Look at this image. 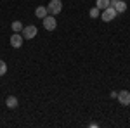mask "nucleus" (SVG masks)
Returning a JSON list of instances; mask_svg holds the SVG:
<instances>
[{
    "label": "nucleus",
    "mask_w": 130,
    "mask_h": 128,
    "mask_svg": "<svg viewBox=\"0 0 130 128\" xmlns=\"http://www.w3.org/2000/svg\"><path fill=\"white\" fill-rule=\"evenodd\" d=\"M37 33H38V28L35 26V24H28V26H23V31H21V35H23V38L24 40H31L37 36Z\"/></svg>",
    "instance_id": "nucleus-1"
},
{
    "label": "nucleus",
    "mask_w": 130,
    "mask_h": 128,
    "mask_svg": "<svg viewBox=\"0 0 130 128\" xmlns=\"http://www.w3.org/2000/svg\"><path fill=\"white\" fill-rule=\"evenodd\" d=\"M42 23H43V28L47 31H54L57 28V19H56V16H52V14L45 16V17L42 19Z\"/></svg>",
    "instance_id": "nucleus-2"
},
{
    "label": "nucleus",
    "mask_w": 130,
    "mask_h": 128,
    "mask_svg": "<svg viewBox=\"0 0 130 128\" xmlns=\"http://www.w3.org/2000/svg\"><path fill=\"white\" fill-rule=\"evenodd\" d=\"M116 14H118V12L115 10V7H111V5H109V7H106V9L101 12V19L104 21V23H111V21L116 17Z\"/></svg>",
    "instance_id": "nucleus-3"
},
{
    "label": "nucleus",
    "mask_w": 130,
    "mask_h": 128,
    "mask_svg": "<svg viewBox=\"0 0 130 128\" xmlns=\"http://www.w3.org/2000/svg\"><path fill=\"white\" fill-rule=\"evenodd\" d=\"M47 10H49V14H52V16H57L61 10H62V2L61 0H50L49 5H47Z\"/></svg>",
    "instance_id": "nucleus-4"
},
{
    "label": "nucleus",
    "mask_w": 130,
    "mask_h": 128,
    "mask_svg": "<svg viewBox=\"0 0 130 128\" xmlns=\"http://www.w3.org/2000/svg\"><path fill=\"white\" fill-rule=\"evenodd\" d=\"M116 99H118V102L121 106H130V92L128 90H120Z\"/></svg>",
    "instance_id": "nucleus-5"
},
{
    "label": "nucleus",
    "mask_w": 130,
    "mask_h": 128,
    "mask_svg": "<svg viewBox=\"0 0 130 128\" xmlns=\"http://www.w3.org/2000/svg\"><path fill=\"white\" fill-rule=\"evenodd\" d=\"M23 35L21 33H12V36H10V47H14V49H21L23 47Z\"/></svg>",
    "instance_id": "nucleus-6"
},
{
    "label": "nucleus",
    "mask_w": 130,
    "mask_h": 128,
    "mask_svg": "<svg viewBox=\"0 0 130 128\" xmlns=\"http://www.w3.org/2000/svg\"><path fill=\"white\" fill-rule=\"evenodd\" d=\"M35 16H37L38 19H43L45 16H49V10H47V7H43V5H38V7L35 9Z\"/></svg>",
    "instance_id": "nucleus-7"
},
{
    "label": "nucleus",
    "mask_w": 130,
    "mask_h": 128,
    "mask_svg": "<svg viewBox=\"0 0 130 128\" xmlns=\"http://www.w3.org/2000/svg\"><path fill=\"white\" fill-rule=\"evenodd\" d=\"M5 104H7V107H9V109H16L18 106H19L18 97H14V95H9V97L5 99Z\"/></svg>",
    "instance_id": "nucleus-8"
},
{
    "label": "nucleus",
    "mask_w": 130,
    "mask_h": 128,
    "mask_svg": "<svg viewBox=\"0 0 130 128\" xmlns=\"http://www.w3.org/2000/svg\"><path fill=\"white\" fill-rule=\"evenodd\" d=\"M111 7H115V10H116L118 14H121V12H125V10H127V4H125V2H121V0H116Z\"/></svg>",
    "instance_id": "nucleus-9"
},
{
    "label": "nucleus",
    "mask_w": 130,
    "mask_h": 128,
    "mask_svg": "<svg viewBox=\"0 0 130 128\" xmlns=\"http://www.w3.org/2000/svg\"><path fill=\"white\" fill-rule=\"evenodd\" d=\"M95 7L99 10H104L106 7H109V0H95Z\"/></svg>",
    "instance_id": "nucleus-10"
},
{
    "label": "nucleus",
    "mask_w": 130,
    "mask_h": 128,
    "mask_svg": "<svg viewBox=\"0 0 130 128\" xmlns=\"http://www.w3.org/2000/svg\"><path fill=\"white\" fill-rule=\"evenodd\" d=\"M10 28H12L14 33H21V31H23V23H21V21H14V23L10 24Z\"/></svg>",
    "instance_id": "nucleus-11"
},
{
    "label": "nucleus",
    "mask_w": 130,
    "mask_h": 128,
    "mask_svg": "<svg viewBox=\"0 0 130 128\" xmlns=\"http://www.w3.org/2000/svg\"><path fill=\"white\" fill-rule=\"evenodd\" d=\"M89 16L92 17V19H97V17L101 16V10L97 9V7H92V9L89 10Z\"/></svg>",
    "instance_id": "nucleus-12"
},
{
    "label": "nucleus",
    "mask_w": 130,
    "mask_h": 128,
    "mask_svg": "<svg viewBox=\"0 0 130 128\" xmlns=\"http://www.w3.org/2000/svg\"><path fill=\"white\" fill-rule=\"evenodd\" d=\"M7 73V64H5V61L0 59V76H4Z\"/></svg>",
    "instance_id": "nucleus-13"
},
{
    "label": "nucleus",
    "mask_w": 130,
    "mask_h": 128,
    "mask_svg": "<svg viewBox=\"0 0 130 128\" xmlns=\"http://www.w3.org/2000/svg\"><path fill=\"white\" fill-rule=\"evenodd\" d=\"M109 95H111V99H116V95H118V92H111Z\"/></svg>",
    "instance_id": "nucleus-14"
}]
</instances>
